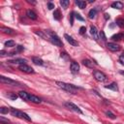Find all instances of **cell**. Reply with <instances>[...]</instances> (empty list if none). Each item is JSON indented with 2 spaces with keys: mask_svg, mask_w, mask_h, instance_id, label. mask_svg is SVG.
Returning a JSON list of instances; mask_svg holds the SVG:
<instances>
[{
  "mask_svg": "<svg viewBox=\"0 0 124 124\" xmlns=\"http://www.w3.org/2000/svg\"><path fill=\"white\" fill-rule=\"evenodd\" d=\"M45 34H46V37L54 45V46H62V42L61 40L59 39V37L54 33V32H51L49 30H46L44 31Z\"/></svg>",
  "mask_w": 124,
  "mask_h": 124,
  "instance_id": "6da1fadb",
  "label": "cell"
},
{
  "mask_svg": "<svg viewBox=\"0 0 124 124\" xmlns=\"http://www.w3.org/2000/svg\"><path fill=\"white\" fill-rule=\"evenodd\" d=\"M56 85H57L59 88L63 89V90H65V91H67V92L73 93V94H76L77 90L78 89V87H77V86H75V85H73V84H69V83L62 82V81H56Z\"/></svg>",
  "mask_w": 124,
  "mask_h": 124,
  "instance_id": "7a4b0ae2",
  "label": "cell"
},
{
  "mask_svg": "<svg viewBox=\"0 0 124 124\" xmlns=\"http://www.w3.org/2000/svg\"><path fill=\"white\" fill-rule=\"evenodd\" d=\"M10 111H11L12 115H14V116H16V117H18V118H24V119H26V120H28V121L31 120V118H30L26 113H24L23 111H20V110H18V109L13 108H10Z\"/></svg>",
  "mask_w": 124,
  "mask_h": 124,
  "instance_id": "3957f363",
  "label": "cell"
},
{
  "mask_svg": "<svg viewBox=\"0 0 124 124\" xmlns=\"http://www.w3.org/2000/svg\"><path fill=\"white\" fill-rule=\"evenodd\" d=\"M0 81L2 83H4V84H8V85H12V86H19L20 85L19 82H17L16 80H13V79H11L9 78H6L4 76H1L0 77Z\"/></svg>",
  "mask_w": 124,
  "mask_h": 124,
  "instance_id": "277c9868",
  "label": "cell"
},
{
  "mask_svg": "<svg viewBox=\"0 0 124 124\" xmlns=\"http://www.w3.org/2000/svg\"><path fill=\"white\" fill-rule=\"evenodd\" d=\"M64 105H65V107L67 108H69V109H71V110H73V111H75L77 113H79V114L82 113V111L80 110V108L78 106H76L74 103H72V102H66Z\"/></svg>",
  "mask_w": 124,
  "mask_h": 124,
  "instance_id": "5b68a950",
  "label": "cell"
},
{
  "mask_svg": "<svg viewBox=\"0 0 124 124\" xmlns=\"http://www.w3.org/2000/svg\"><path fill=\"white\" fill-rule=\"evenodd\" d=\"M93 76H94L96 80L101 81V82H103V81H105L107 79V76L101 71H94L93 72Z\"/></svg>",
  "mask_w": 124,
  "mask_h": 124,
  "instance_id": "8992f818",
  "label": "cell"
},
{
  "mask_svg": "<svg viewBox=\"0 0 124 124\" xmlns=\"http://www.w3.org/2000/svg\"><path fill=\"white\" fill-rule=\"evenodd\" d=\"M18 69H19L21 72L26 73V74H33V73H34L33 68H31L30 66H28V65H26V64L19 65V66H18Z\"/></svg>",
  "mask_w": 124,
  "mask_h": 124,
  "instance_id": "52a82bcc",
  "label": "cell"
},
{
  "mask_svg": "<svg viewBox=\"0 0 124 124\" xmlns=\"http://www.w3.org/2000/svg\"><path fill=\"white\" fill-rule=\"evenodd\" d=\"M70 70H71V72H72L73 74H78V73L79 72V65H78L77 62L73 61V62L71 63V65H70Z\"/></svg>",
  "mask_w": 124,
  "mask_h": 124,
  "instance_id": "ba28073f",
  "label": "cell"
},
{
  "mask_svg": "<svg viewBox=\"0 0 124 124\" xmlns=\"http://www.w3.org/2000/svg\"><path fill=\"white\" fill-rule=\"evenodd\" d=\"M108 48L110 50V51H118V50H120V46L117 45V44H115V43H108Z\"/></svg>",
  "mask_w": 124,
  "mask_h": 124,
  "instance_id": "9c48e42d",
  "label": "cell"
},
{
  "mask_svg": "<svg viewBox=\"0 0 124 124\" xmlns=\"http://www.w3.org/2000/svg\"><path fill=\"white\" fill-rule=\"evenodd\" d=\"M64 38L66 39V41H67L71 46H78V42H77L75 39H73L71 36H69L68 34H64Z\"/></svg>",
  "mask_w": 124,
  "mask_h": 124,
  "instance_id": "30bf717a",
  "label": "cell"
},
{
  "mask_svg": "<svg viewBox=\"0 0 124 124\" xmlns=\"http://www.w3.org/2000/svg\"><path fill=\"white\" fill-rule=\"evenodd\" d=\"M90 34L93 36V38L95 40H99V35H98V30L96 28V26L91 25L90 26Z\"/></svg>",
  "mask_w": 124,
  "mask_h": 124,
  "instance_id": "8fae6325",
  "label": "cell"
},
{
  "mask_svg": "<svg viewBox=\"0 0 124 124\" xmlns=\"http://www.w3.org/2000/svg\"><path fill=\"white\" fill-rule=\"evenodd\" d=\"M9 62H10V63H13V64L22 65V64H25V63H26V60L23 59V58H16V59H14V60H10Z\"/></svg>",
  "mask_w": 124,
  "mask_h": 124,
  "instance_id": "7c38bea8",
  "label": "cell"
},
{
  "mask_svg": "<svg viewBox=\"0 0 124 124\" xmlns=\"http://www.w3.org/2000/svg\"><path fill=\"white\" fill-rule=\"evenodd\" d=\"M29 95H30V94H28V93L25 92V91H19V92H18V96H19L22 100H24V101H29Z\"/></svg>",
  "mask_w": 124,
  "mask_h": 124,
  "instance_id": "4fadbf2b",
  "label": "cell"
},
{
  "mask_svg": "<svg viewBox=\"0 0 124 124\" xmlns=\"http://www.w3.org/2000/svg\"><path fill=\"white\" fill-rule=\"evenodd\" d=\"M29 101H31V102L34 103V104H40V103L42 102L41 99H40L39 97L35 96V95H29Z\"/></svg>",
  "mask_w": 124,
  "mask_h": 124,
  "instance_id": "5bb4252c",
  "label": "cell"
},
{
  "mask_svg": "<svg viewBox=\"0 0 124 124\" xmlns=\"http://www.w3.org/2000/svg\"><path fill=\"white\" fill-rule=\"evenodd\" d=\"M111 8H114V9H118V10H121L123 8V3L120 2V1H116V2H113L111 4Z\"/></svg>",
  "mask_w": 124,
  "mask_h": 124,
  "instance_id": "9a60e30c",
  "label": "cell"
},
{
  "mask_svg": "<svg viewBox=\"0 0 124 124\" xmlns=\"http://www.w3.org/2000/svg\"><path fill=\"white\" fill-rule=\"evenodd\" d=\"M26 15L28 16V17L29 18H31V19H37V15H36V13L35 12H33L32 10H27V12H26Z\"/></svg>",
  "mask_w": 124,
  "mask_h": 124,
  "instance_id": "2e32d148",
  "label": "cell"
},
{
  "mask_svg": "<svg viewBox=\"0 0 124 124\" xmlns=\"http://www.w3.org/2000/svg\"><path fill=\"white\" fill-rule=\"evenodd\" d=\"M1 31H2L3 33H5V34H9V35L14 34V30H13L12 28L5 27V26H2V27H1Z\"/></svg>",
  "mask_w": 124,
  "mask_h": 124,
  "instance_id": "e0dca14e",
  "label": "cell"
},
{
  "mask_svg": "<svg viewBox=\"0 0 124 124\" xmlns=\"http://www.w3.org/2000/svg\"><path fill=\"white\" fill-rule=\"evenodd\" d=\"M105 87H106L107 89H111V90H113V91H117V90H118V87H117L116 82H111L110 84L106 85Z\"/></svg>",
  "mask_w": 124,
  "mask_h": 124,
  "instance_id": "ac0fdd59",
  "label": "cell"
},
{
  "mask_svg": "<svg viewBox=\"0 0 124 124\" xmlns=\"http://www.w3.org/2000/svg\"><path fill=\"white\" fill-rule=\"evenodd\" d=\"M32 62H33L34 64L38 65V66H42V65L44 64V61H43L41 58H39V57H33V58H32Z\"/></svg>",
  "mask_w": 124,
  "mask_h": 124,
  "instance_id": "d6986e66",
  "label": "cell"
},
{
  "mask_svg": "<svg viewBox=\"0 0 124 124\" xmlns=\"http://www.w3.org/2000/svg\"><path fill=\"white\" fill-rule=\"evenodd\" d=\"M76 4L78 6V8L80 9H84L86 7V2L85 1H81V0H77L76 1Z\"/></svg>",
  "mask_w": 124,
  "mask_h": 124,
  "instance_id": "ffe728a7",
  "label": "cell"
},
{
  "mask_svg": "<svg viewBox=\"0 0 124 124\" xmlns=\"http://www.w3.org/2000/svg\"><path fill=\"white\" fill-rule=\"evenodd\" d=\"M82 64H83L84 66L88 67V68H93V62H91V61L88 60V59H84V60H82Z\"/></svg>",
  "mask_w": 124,
  "mask_h": 124,
  "instance_id": "44dd1931",
  "label": "cell"
},
{
  "mask_svg": "<svg viewBox=\"0 0 124 124\" xmlns=\"http://www.w3.org/2000/svg\"><path fill=\"white\" fill-rule=\"evenodd\" d=\"M96 15H97V11H96L95 9H92V10H90L89 13H88V17H89V18H94V17L96 16Z\"/></svg>",
  "mask_w": 124,
  "mask_h": 124,
  "instance_id": "7402d4cb",
  "label": "cell"
},
{
  "mask_svg": "<svg viewBox=\"0 0 124 124\" xmlns=\"http://www.w3.org/2000/svg\"><path fill=\"white\" fill-rule=\"evenodd\" d=\"M53 17H54V19H56V20H59V19L61 18V15H60V11H59V10H55V11H54V13H53Z\"/></svg>",
  "mask_w": 124,
  "mask_h": 124,
  "instance_id": "603a6c76",
  "label": "cell"
},
{
  "mask_svg": "<svg viewBox=\"0 0 124 124\" xmlns=\"http://www.w3.org/2000/svg\"><path fill=\"white\" fill-rule=\"evenodd\" d=\"M69 4H70L69 0H61V1H60V5H61L62 8H64V9H67L68 6H69Z\"/></svg>",
  "mask_w": 124,
  "mask_h": 124,
  "instance_id": "cb8c5ba5",
  "label": "cell"
},
{
  "mask_svg": "<svg viewBox=\"0 0 124 124\" xmlns=\"http://www.w3.org/2000/svg\"><path fill=\"white\" fill-rule=\"evenodd\" d=\"M122 37H123L122 34H114V35L111 37V39H112L113 41H119V40L122 39Z\"/></svg>",
  "mask_w": 124,
  "mask_h": 124,
  "instance_id": "d4e9b609",
  "label": "cell"
},
{
  "mask_svg": "<svg viewBox=\"0 0 124 124\" xmlns=\"http://www.w3.org/2000/svg\"><path fill=\"white\" fill-rule=\"evenodd\" d=\"M7 97H8L9 99H11V100H16V98H17V95H16V93H13V92H11V93H8V94H7Z\"/></svg>",
  "mask_w": 124,
  "mask_h": 124,
  "instance_id": "484cf974",
  "label": "cell"
},
{
  "mask_svg": "<svg viewBox=\"0 0 124 124\" xmlns=\"http://www.w3.org/2000/svg\"><path fill=\"white\" fill-rule=\"evenodd\" d=\"M14 46H15V42L13 40H9L5 43V46H7V47H12Z\"/></svg>",
  "mask_w": 124,
  "mask_h": 124,
  "instance_id": "4316f807",
  "label": "cell"
},
{
  "mask_svg": "<svg viewBox=\"0 0 124 124\" xmlns=\"http://www.w3.org/2000/svg\"><path fill=\"white\" fill-rule=\"evenodd\" d=\"M10 123V120L3 117V116H0V124H9Z\"/></svg>",
  "mask_w": 124,
  "mask_h": 124,
  "instance_id": "83f0119b",
  "label": "cell"
},
{
  "mask_svg": "<svg viewBox=\"0 0 124 124\" xmlns=\"http://www.w3.org/2000/svg\"><path fill=\"white\" fill-rule=\"evenodd\" d=\"M116 24L119 27H124V19L123 18H118L116 19Z\"/></svg>",
  "mask_w": 124,
  "mask_h": 124,
  "instance_id": "f1b7e54d",
  "label": "cell"
},
{
  "mask_svg": "<svg viewBox=\"0 0 124 124\" xmlns=\"http://www.w3.org/2000/svg\"><path fill=\"white\" fill-rule=\"evenodd\" d=\"M9 112V108H6V107H1L0 108V113L1 114H5V113H8Z\"/></svg>",
  "mask_w": 124,
  "mask_h": 124,
  "instance_id": "f546056e",
  "label": "cell"
},
{
  "mask_svg": "<svg viewBox=\"0 0 124 124\" xmlns=\"http://www.w3.org/2000/svg\"><path fill=\"white\" fill-rule=\"evenodd\" d=\"M106 114H107L109 118H111V119H115V115H114L110 110H107V111H106Z\"/></svg>",
  "mask_w": 124,
  "mask_h": 124,
  "instance_id": "4dcf8cb0",
  "label": "cell"
},
{
  "mask_svg": "<svg viewBox=\"0 0 124 124\" xmlns=\"http://www.w3.org/2000/svg\"><path fill=\"white\" fill-rule=\"evenodd\" d=\"M99 35H100V38H101L103 41H106V40H107V38H106V35H105V33H104L103 31H101V32L99 33Z\"/></svg>",
  "mask_w": 124,
  "mask_h": 124,
  "instance_id": "1f68e13d",
  "label": "cell"
},
{
  "mask_svg": "<svg viewBox=\"0 0 124 124\" xmlns=\"http://www.w3.org/2000/svg\"><path fill=\"white\" fill-rule=\"evenodd\" d=\"M85 31H86V28H85L84 26H81V27L79 28V34H81V35H83V34L85 33Z\"/></svg>",
  "mask_w": 124,
  "mask_h": 124,
  "instance_id": "d6a6232c",
  "label": "cell"
},
{
  "mask_svg": "<svg viewBox=\"0 0 124 124\" xmlns=\"http://www.w3.org/2000/svg\"><path fill=\"white\" fill-rule=\"evenodd\" d=\"M47 8H48V10H52L54 8V4H52L51 2H48L47 3Z\"/></svg>",
  "mask_w": 124,
  "mask_h": 124,
  "instance_id": "836d02e7",
  "label": "cell"
},
{
  "mask_svg": "<svg viewBox=\"0 0 124 124\" xmlns=\"http://www.w3.org/2000/svg\"><path fill=\"white\" fill-rule=\"evenodd\" d=\"M76 18H77V19H78V20H80V21H83V20H84V19H83V17H81V16H80V15H78V14H77V15H76Z\"/></svg>",
  "mask_w": 124,
  "mask_h": 124,
  "instance_id": "e575fe53",
  "label": "cell"
},
{
  "mask_svg": "<svg viewBox=\"0 0 124 124\" xmlns=\"http://www.w3.org/2000/svg\"><path fill=\"white\" fill-rule=\"evenodd\" d=\"M119 62H120V64L124 65V55H121V56L119 57Z\"/></svg>",
  "mask_w": 124,
  "mask_h": 124,
  "instance_id": "d590c367",
  "label": "cell"
},
{
  "mask_svg": "<svg viewBox=\"0 0 124 124\" xmlns=\"http://www.w3.org/2000/svg\"><path fill=\"white\" fill-rule=\"evenodd\" d=\"M24 49V47L22 46H16V51H22Z\"/></svg>",
  "mask_w": 124,
  "mask_h": 124,
  "instance_id": "8d00e7d4",
  "label": "cell"
},
{
  "mask_svg": "<svg viewBox=\"0 0 124 124\" xmlns=\"http://www.w3.org/2000/svg\"><path fill=\"white\" fill-rule=\"evenodd\" d=\"M73 23H74V13H72L71 15V24L73 25Z\"/></svg>",
  "mask_w": 124,
  "mask_h": 124,
  "instance_id": "74e56055",
  "label": "cell"
},
{
  "mask_svg": "<svg viewBox=\"0 0 124 124\" xmlns=\"http://www.w3.org/2000/svg\"><path fill=\"white\" fill-rule=\"evenodd\" d=\"M0 54H1L2 56H4V55H6V54H8V53H7L5 50H1V51H0Z\"/></svg>",
  "mask_w": 124,
  "mask_h": 124,
  "instance_id": "f35d334b",
  "label": "cell"
},
{
  "mask_svg": "<svg viewBox=\"0 0 124 124\" xmlns=\"http://www.w3.org/2000/svg\"><path fill=\"white\" fill-rule=\"evenodd\" d=\"M104 16H105V18H106V19H108V18H109V15H108V14H105Z\"/></svg>",
  "mask_w": 124,
  "mask_h": 124,
  "instance_id": "ab89813d",
  "label": "cell"
},
{
  "mask_svg": "<svg viewBox=\"0 0 124 124\" xmlns=\"http://www.w3.org/2000/svg\"><path fill=\"white\" fill-rule=\"evenodd\" d=\"M27 2H28V3H32V4H36V2H34V1H30V0H27Z\"/></svg>",
  "mask_w": 124,
  "mask_h": 124,
  "instance_id": "60d3db41",
  "label": "cell"
},
{
  "mask_svg": "<svg viewBox=\"0 0 124 124\" xmlns=\"http://www.w3.org/2000/svg\"><path fill=\"white\" fill-rule=\"evenodd\" d=\"M120 74H121V75H123V76H124V71H121V72H120Z\"/></svg>",
  "mask_w": 124,
  "mask_h": 124,
  "instance_id": "b9f144b4",
  "label": "cell"
}]
</instances>
